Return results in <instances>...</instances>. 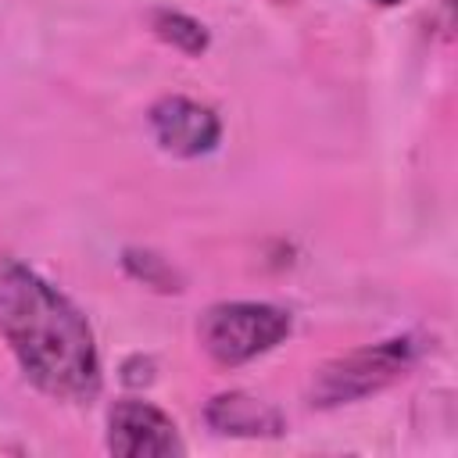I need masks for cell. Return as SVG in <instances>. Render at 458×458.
<instances>
[{"mask_svg": "<svg viewBox=\"0 0 458 458\" xmlns=\"http://www.w3.org/2000/svg\"><path fill=\"white\" fill-rule=\"evenodd\" d=\"M0 336L47 397L82 404L100 394V354L86 315L14 258L0 261Z\"/></svg>", "mask_w": 458, "mask_h": 458, "instance_id": "obj_1", "label": "cell"}, {"mask_svg": "<svg viewBox=\"0 0 458 458\" xmlns=\"http://www.w3.org/2000/svg\"><path fill=\"white\" fill-rule=\"evenodd\" d=\"M293 329L286 308L265 301H222L211 304L197 322V340L218 365H243L279 347Z\"/></svg>", "mask_w": 458, "mask_h": 458, "instance_id": "obj_2", "label": "cell"}, {"mask_svg": "<svg viewBox=\"0 0 458 458\" xmlns=\"http://www.w3.org/2000/svg\"><path fill=\"white\" fill-rule=\"evenodd\" d=\"M419 358V340L415 336H394L372 347H358L351 354H340L326 361L311 376V404L315 408H336L361 401L369 394H379L383 386L397 383Z\"/></svg>", "mask_w": 458, "mask_h": 458, "instance_id": "obj_3", "label": "cell"}, {"mask_svg": "<svg viewBox=\"0 0 458 458\" xmlns=\"http://www.w3.org/2000/svg\"><path fill=\"white\" fill-rule=\"evenodd\" d=\"M107 451L118 458H172L182 454L179 426L150 401L122 397L107 411Z\"/></svg>", "mask_w": 458, "mask_h": 458, "instance_id": "obj_4", "label": "cell"}, {"mask_svg": "<svg viewBox=\"0 0 458 458\" xmlns=\"http://www.w3.org/2000/svg\"><path fill=\"white\" fill-rule=\"evenodd\" d=\"M150 132L157 140L161 150L175 154V157H200L208 150L218 147L222 136V122L218 114L190 97H161L150 104L147 111Z\"/></svg>", "mask_w": 458, "mask_h": 458, "instance_id": "obj_5", "label": "cell"}, {"mask_svg": "<svg viewBox=\"0 0 458 458\" xmlns=\"http://www.w3.org/2000/svg\"><path fill=\"white\" fill-rule=\"evenodd\" d=\"M204 422L222 437H279L286 429L283 411L247 390L215 394L204 404Z\"/></svg>", "mask_w": 458, "mask_h": 458, "instance_id": "obj_6", "label": "cell"}, {"mask_svg": "<svg viewBox=\"0 0 458 458\" xmlns=\"http://www.w3.org/2000/svg\"><path fill=\"white\" fill-rule=\"evenodd\" d=\"M122 268H125L136 283H143V286H150V290H161V293L182 290V276H179L175 265H172L168 258H161L157 250L125 247V250H122Z\"/></svg>", "mask_w": 458, "mask_h": 458, "instance_id": "obj_7", "label": "cell"}, {"mask_svg": "<svg viewBox=\"0 0 458 458\" xmlns=\"http://www.w3.org/2000/svg\"><path fill=\"white\" fill-rule=\"evenodd\" d=\"M150 25H154L157 39L172 43L175 50H182V54H190V57H197V54L208 50V29H204L197 18L182 14V11H168V7H161V11H154Z\"/></svg>", "mask_w": 458, "mask_h": 458, "instance_id": "obj_8", "label": "cell"}, {"mask_svg": "<svg viewBox=\"0 0 458 458\" xmlns=\"http://www.w3.org/2000/svg\"><path fill=\"white\" fill-rule=\"evenodd\" d=\"M150 379H154V358L132 354V358L122 365V383H125V386H147Z\"/></svg>", "mask_w": 458, "mask_h": 458, "instance_id": "obj_9", "label": "cell"}, {"mask_svg": "<svg viewBox=\"0 0 458 458\" xmlns=\"http://www.w3.org/2000/svg\"><path fill=\"white\" fill-rule=\"evenodd\" d=\"M372 4H383V7H397V4H404V0H372Z\"/></svg>", "mask_w": 458, "mask_h": 458, "instance_id": "obj_10", "label": "cell"}]
</instances>
